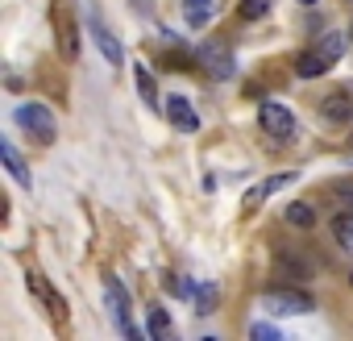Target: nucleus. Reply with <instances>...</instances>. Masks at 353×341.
Segmentation results:
<instances>
[{"mask_svg": "<svg viewBox=\"0 0 353 341\" xmlns=\"http://www.w3.org/2000/svg\"><path fill=\"white\" fill-rule=\"evenodd\" d=\"M196 63H200L212 79H233V50H229L225 38H208V42H200Z\"/></svg>", "mask_w": 353, "mask_h": 341, "instance_id": "nucleus-1", "label": "nucleus"}, {"mask_svg": "<svg viewBox=\"0 0 353 341\" xmlns=\"http://www.w3.org/2000/svg\"><path fill=\"white\" fill-rule=\"evenodd\" d=\"M17 125H21V129H26L34 142H42V146H50V142L59 137L50 108H42V104H34V100H26V104L17 108Z\"/></svg>", "mask_w": 353, "mask_h": 341, "instance_id": "nucleus-2", "label": "nucleus"}, {"mask_svg": "<svg viewBox=\"0 0 353 341\" xmlns=\"http://www.w3.org/2000/svg\"><path fill=\"white\" fill-rule=\"evenodd\" d=\"M262 304H266V312H279V316H303V312L316 308V300L299 287H274V291L262 295Z\"/></svg>", "mask_w": 353, "mask_h": 341, "instance_id": "nucleus-3", "label": "nucleus"}, {"mask_svg": "<svg viewBox=\"0 0 353 341\" xmlns=\"http://www.w3.org/2000/svg\"><path fill=\"white\" fill-rule=\"evenodd\" d=\"M104 291H108V308H112L117 329H121L129 341H137V337H141V329H137V324H133V316H129V295H125V287H121L112 275H104Z\"/></svg>", "mask_w": 353, "mask_h": 341, "instance_id": "nucleus-4", "label": "nucleus"}, {"mask_svg": "<svg viewBox=\"0 0 353 341\" xmlns=\"http://www.w3.org/2000/svg\"><path fill=\"white\" fill-rule=\"evenodd\" d=\"M258 125H262L270 137H279V142H287V137L295 133V117H291V108L279 104V100H266V104L258 108Z\"/></svg>", "mask_w": 353, "mask_h": 341, "instance_id": "nucleus-5", "label": "nucleus"}, {"mask_svg": "<svg viewBox=\"0 0 353 341\" xmlns=\"http://www.w3.org/2000/svg\"><path fill=\"white\" fill-rule=\"evenodd\" d=\"M26 287H30V291H34V295L50 308L54 324H67V316H71V312H67V300H63V295L46 283V275H42V271H34V266H30V271H26Z\"/></svg>", "mask_w": 353, "mask_h": 341, "instance_id": "nucleus-6", "label": "nucleus"}, {"mask_svg": "<svg viewBox=\"0 0 353 341\" xmlns=\"http://www.w3.org/2000/svg\"><path fill=\"white\" fill-rule=\"evenodd\" d=\"M274 275L291 279V283H307L312 279V262L295 250H274Z\"/></svg>", "mask_w": 353, "mask_h": 341, "instance_id": "nucleus-7", "label": "nucleus"}, {"mask_svg": "<svg viewBox=\"0 0 353 341\" xmlns=\"http://www.w3.org/2000/svg\"><path fill=\"white\" fill-rule=\"evenodd\" d=\"M320 113H324V121H332V125H345V121L353 117V92H345V88L328 92V96L320 100Z\"/></svg>", "mask_w": 353, "mask_h": 341, "instance_id": "nucleus-8", "label": "nucleus"}, {"mask_svg": "<svg viewBox=\"0 0 353 341\" xmlns=\"http://www.w3.org/2000/svg\"><path fill=\"white\" fill-rule=\"evenodd\" d=\"M54 34H59V55L75 59L79 55V38H75V21L63 17V5H54Z\"/></svg>", "mask_w": 353, "mask_h": 341, "instance_id": "nucleus-9", "label": "nucleus"}, {"mask_svg": "<svg viewBox=\"0 0 353 341\" xmlns=\"http://www.w3.org/2000/svg\"><path fill=\"white\" fill-rule=\"evenodd\" d=\"M166 117L179 125L183 133H196V129H200V117L192 113V104H188L183 96H166Z\"/></svg>", "mask_w": 353, "mask_h": 341, "instance_id": "nucleus-10", "label": "nucleus"}, {"mask_svg": "<svg viewBox=\"0 0 353 341\" xmlns=\"http://www.w3.org/2000/svg\"><path fill=\"white\" fill-rule=\"evenodd\" d=\"M221 9H225V0H183V17H188L192 26H208V21H216Z\"/></svg>", "mask_w": 353, "mask_h": 341, "instance_id": "nucleus-11", "label": "nucleus"}, {"mask_svg": "<svg viewBox=\"0 0 353 341\" xmlns=\"http://www.w3.org/2000/svg\"><path fill=\"white\" fill-rule=\"evenodd\" d=\"M92 38H96V46H100V55L108 59V67H121L125 63V55H121V42L112 38V30H104L100 21L92 26Z\"/></svg>", "mask_w": 353, "mask_h": 341, "instance_id": "nucleus-12", "label": "nucleus"}, {"mask_svg": "<svg viewBox=\"0 0 353 341\" xmlns=\"http://www.w3.org/2000/svg\"><path fill=\"white\" fill-rule=\"evenodd\" d=\"M328 67H332V63H328L320 50H303V55L295 59V71H299L303 79H320V75H328Z\"/></svg>", "mask_w": 353, "mask_h": 341, "instance_id": "nucleus-13", "label": "nucleus"}, {"mask_svg": "<svg viewBox=\"0 0 353 341\" xmlns=\"http://www.w3.org/2000/svg\"><path fill=\"white\" fill-rule=\"evenodd\" d=\"M0 158H5V166H9V175H13V179H17L21 188H30V166H26V158H21V154H17V150L9 146V142L0 146Z\"/></svg>", "mask_w": 353, "mask_h": 341, "instance_id": "nucleus-14", "label": "nucleus"}, {"mask_svg": "<svg viewBox=\"0 0 353 341\" xmlns=\"http://www.w3.org/2000/svg\"><path fill=\"white\" fill-rule=\"evenodd\" d=\"M283 217H287V225H299V229H312V225H316V213H312V204H303V200H291Z\"/></svg>", "mask_w": 353, "mask_h": 341, "instance_id": "nucleus-15", "label": "nucleus"}, {"mask_svg": "<svg viewBox=\"0 0 353 341\" xmlns=\"http://www.w3.org/2000/svg\"><path fill=\"white\" fill-rule=\"evenodd\" d=\"M332 237H336V246H341L345 254H353V213H341V217L332 221Z\"/></svg>", "mask_w": 353, "mask_h": 341, "instance_id": "nucleus-16", "label": "nucleus"}, {"mask_svg": "<svg viewBox=\"0 0 353 341\" xmlns=\"http://www.w3.org/2000/svg\"><path fill=\"white\" fill-rule=\"evenodd\" d=\"M328 200H332L341 213H353V179H341V184H332V188H328Z\"/></svg>", "mask_w": 353, "mask_h": 341, "instance_id": "nucleus-17", "label": "nucleus"}, {"mask_svg": "<svg viewBox=\"0 0 353 341\" xmlns=\"http://www.w3.org/2000/svg\"><path fill=\"white\" fill-rule=\"evenodd\" d=\"M316 50H320L328 63H336V59L345 55V38H341V34H324V38L316 42Z\"/></svg>", "mask_w": 353, "mask_h": 341, "instance_id": "nucleus-18", "label": "nucleus"}, {"mask_svg": "<svg viewBox=\"0 0 353 341\" xmlns=\"http://www.w3.org/2000/svg\"><path fill=\"white\" fill-rule=\"evenodd\" d=\"M133 75H137V92H141V100H145L150 108H158V88H154V75H150L145 67H137Z\"/></svg>", "mask_w": 353, "mask_h": 341, "instance_id": "nucleus-19", "label": "nucleus"}, {"mask_svg": "<svg viewBox=\"0 0 353 341\" xmlns=\"http://www.w3.org/2000/svg\"><path fill=\"white\" fill-rule=\"evenodd\" d=\"M216 300H221V291L212 283H200L196 287V312H216Z\"/></svg>", "mask_w": 353, "mask_h": 341, "instance_id": "nucleus-20", "label": "nucleus"}, {"mask_svg": "<svg viewBox=\"0 0 353 341\" xmlns=\"http://www.w3.org/2000/svg\"><path fill=\"white\" fill-rule=\"evenodd\" d=\"M174 329H170V316L162 312V308H150V337H158V341H166Z\"/></svg>", "mask_w": 353, "mask_h": 341, "instance_id": "nucleus-21", "label": "nucleus"}, {"mask_svg": "<svg viewBox=\"0 0 353 341\" xmlns=\"http://www.w3.org/2000/svg\"><path fill=\"white\" fill-rule=\"evenodd\" d=\"M266 9H270V0H241V17H245V21L266 17Z\"/></svg>", "mask_w": 353, "mask_h": 341, "instance_id": "nucleus-22", "label": "nucleus"}, {"mask_svg": "<svg viewBox=\"0 0 353 341\" xmlns=\"http://www.w3.org/2000/svg\"><path fill=\"white\" fill-rule=\"evenodd\" d=\"M250 337H254V341H279V329H274V324H254Z\"/></svg>", "mask_w": 353, "mask_h": 341, "instance_id": "nucleus-23", "label": "nucleus"}, {"mask_svg": "<svg viewBox=\"0 0 353 341\" xmlns=\"http://www.w3.org/2000/svg\"><path fill=\"white\" fill-rule=\"evenodd\" d=\"M299 5H316V0H299Z\"/></svg>", "mask_w": 353, "mask_h": 341, "instance_id": "nucleus-24", "label": "nucleus"}, {"mask_svg": "<svg viewBox=\"0 0 353 341\" xmlns=\"http://www.w3.org/2000/svg\"><path fill=\"white\" fill-rule=\"evenodd\" d=\"M349 38H353V26H349Z\"/></svg>", "mask_w": 353, "mask_h": 341, "instance_id": "nucleus-25", "label": "nucleus"}, {"mask_svg": "<svg viewBox=\"0 0 353 341\" xmlns=\"http://www.w3.org/2000/svg\"><path fill=\"white\" fill-rule=\"evenodd\" d=\"M349 146H353V133H349Z\"/></svg>", "mask_w": 353, "mask_h": 341, "instance_id": "nucleus-26", "label": "nucleus"}]
</instances>
